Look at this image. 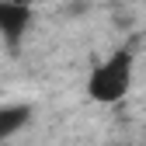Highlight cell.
<instances>
[{"instance_id": "cell-3", "label": "cell", "mask_w": 146, "mask_h": 146, "mask_svg": "<svg viewBox=\"0 0 146 146\" xmlns=\"http://www.w3.org/2000/svg\"><path fill=\"white\" fill-rule=\"evenodd\" d=\"M31 122V104L28 101H14V104H0V139H11Z\"/></svg>"}, {"instance_id": "cell-4", "label": "cell", "mask_w": 146, "mask_h": 146, "mask_svg": "<svg viewBox=\"0 0 146 146\" xmlns=\"http://www.w3.org/2000/svg\"><path fill=\"white\" fill-rule=\"evenodd\" d=\"M21 4H28V7H31V4H38V0H21Z\"/></svg>"}, {"instance_id": "cell-5", "label": "cell", "mask_w": 146, "mask_h": 146, "mask_svg": "<svg viewBox=\"0 0 146 146\" xmlns=\"http://www.w3.org/2000/svg\"><path fill=\"white\" fill-rule=\"evenodd\" d=\"M143 146H146V143H143Z\"/></svg>"}, {"instance_id": "cell-2", "label": "cell", "mask_w": 146, "mask_h": 146, "mask_svg": "<svg viewBox=\"0 0 146 146\" xmlns=\"http://www.w3.org/2000/svg\"><path fill=\"white\" fill-rule=\"evenodd\" d=\"M28 25H31V7L28 4H21V0H0V38L11 49L21 45Z\"/></svg>"}, {"instance_id": "cell-1", "label": "cell", "mask_w": 146, "mask_h": 146, "mask_svg": "<svg viewBox=\"0 0 146 146\" xmlns=\"http://www.w3.org/2000/svg\"><path fill=\"white\" fill-rule=\"evenodd\" d=\"M132 70L136 56L132 49H115L108 59H101L87 77V94L98 104H118L125 94L132 90Z\"/></svg>"}]
</instances>
